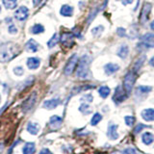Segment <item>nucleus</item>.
<instances>
[{
	"label": "nucleus",
	"mask_w": 154,
	"mask_h": 154,
	"mask_svg": "<svg viewBox=\"0 0 154 154\" xmlns=\"http://www.w3.org/2000/svg\"><path fill=\"white\" fill-rule=\"evenodd\" d=\"M128 51H129L128 46L126 45H123L120 46V48L119 49L118 55H119V57L122 58V59H125V58H126V56L128 55Z\"/></svg>",
	"instance_id": "5701e85b"
},
{
	"label": "nucleus",
	"mask_w": 154,
	"mask_h": 154,
	"mask_svg": "<svg viewBox=\"0 0 154 154\" xmlns=\"http://www.w3.org/2000/svg\"><path fill=\"white\" fill-rule=\"evenodd\" d=\"M43 31H45V28H43V26L41 25V24H36V25H34L32 28L33 34H41Z\"/></svg>",
	"instance_id": "7c9ffc66"
},
{
	"label": "nucleus",
	"mask_w": 154,
	"mask_h": 154,
	"mask_svg": "<svg viewBox=\"0 0 154 154\" xmlns=\"http://www.w3.org/2000/svg\"><path fill=\"white\" fill-rule=\"evenodd\" d=\"M40 154H52L51 151L49 150V149H47V148H43L42 150L40 152Z\"/></svg>",
	"instance_id": "58836bf2"
},
{
	"label": "nucleus",
	"mask_w": 154,
	"mask_h": 154,
	"mask_svg": "<svg viewBox=\"0 0 154 154\" xmlns=\"http://www.w3.org/2000/svg\"><path fill=\"white\" fill-rule=\"evenodd\" d=\"M91 63V59L88 55H84L81 58L79 65L77 66L76 75L81 79H85L89 76V66Z\"/></svg>",
	"instance_id": "f03ea898"
},
{
	"label": "nucleus",
	"mask_w": 154,
	"mask_h": 154,
	"mask_svg": "<svg viewBox=\"0 0 154 154\" xmlns=\"http://www.w3.org/2000/svg\"><path fill=\"white\" fill-rule=\"evenodd\" d=\"M18 47L12 42L0 43V62L5 63L18 54Z\"/></svg>",
	"instance_id": "f257e3e1"
},
{
	"label": "nucleus",
	"mask_w": 154,
	"mask_h": 154,
	"mask_svg": "<svg viewBox=\"0 0 154 154\" xmlns=\"http://www.w3.org/2000/svg\"><path fill=\"white\" fill-rule=\"evenodd\" d=\"M17 32V29L16 28V26L14 25V24L11 22V25L9 26V33H11V34H16Z\"/></svg>",
	"instance_id": "e433bc0d"
},
{
	"label": "nucleus",
	"mask_w": 154,
	"mask_h": 154,
	"mask_svg": "<svg viewBox=\"0 0 154 154\" xmlns=\"http://www.w3.org/2000/svg\"><path fill=\"white\" fill-rule=\"evenodd\" d=\"M0 102H1V95H0Z\"/></svg>",
	"instance_id": "49530a36"
},
{
	"label": "nucleus",
	"mask_w": 154,
	"mask_h": 154,
	"mask_svg": "<svg viewBox=\"0 0 154 154\" xmlns=\"http://www.w3.org/2000/svg\"><path fill=\"white\" fill-rule=\"evenodd\" d=\"M117 32H118V35H119V37H124V36H125V33H126V32H125V29L122 28V27L119 28Z\"/></svg>",
	"instance_id": "4c0bfd02"
},
{
	"label": "nucleus",
	"mask_w": 154,
	"mask_h": 154,
	"mask_svg": "<svg viewBox=\"0 0 154 154\" xmlns=\"http://www.w3.org/2000/svg\"><path fill=\"white\" fill-rule=\"evenodd\" d=\"M14 72L17 75H22L23 74V69L21 66H17V67H16V69H14Z\"/></svg>",
	"instance_id": "c9c22d12"
},
{
	"label": "nucleus",
	"mask_w": 154,
	"mask_h": 154,
	"mask_svg": "<svg viewBox=\"0 0 154 154\" xmlns=\"http://www.w3.org/2000/svg\"><path fill=\"white\" fill-rule=\"evenodd\" d=\"M61 14L64 17H70L72 16V13H73V8L69 5H64L62 8H61V11H60Z\"/></svg>",
	"instance_id": "aec40b11"
},
{
	"label": "nucleus",
	"mask_w": 154,
	"mask_h": 154,
	"mask_svg": "<svg viewBox=\"0 0 154 154\" xmlns=\"http://www.w3.org/2000/svg\"><path fill=\"white\" fill-rule=\"evenodd\" d=\"M107 137L112 140V141H116L118 140L119 135L118 133V125L115 123H110L108 126V130H107Z\"/></svg>",
	"instance_id": "1a4fd4ad"
},
{
	"label": "nucleus",
	"mask_w": 154,
	"mask_h": 154,
	"mask_svg": "<svg viewBox=\"0 0 154 154\" xmlns=\"http://www.w3.org/2000/svg\"><path fill=\"white\" fill-rule=\"evenodd\" d=\"M101 119H102V116H101V114L95 113L91 119V125H93V126H95V125H97L101 122Z\"/></svg>",
	"instance_id": "a878e982"
},
{
	"label": "nucleus",
	"mask_w": 154,
	"mask_h": 154,
	"mask_svg": "<svg viewBox=\"0 0 154 154\" xmlns=\"http://www.w3.org/2000/svg\"><path fill=\"white\" fill-rule=\"evenodd\" d=\"M150 28H151L152 30L154 31V20H153V21L151 22V24H150Z\"/></svg>",
	"instance_id": "a18cd8bd"
},
{
	"label": "nucleus",
	"mask_w": 154,
	"mask_h": 154,
	"mask_svg": "<svg viewBox=\"0 0 154 154\" xmlns=\"http://www.w3.org/2000/svg\"><path fill=\"white\" fill-rule=\"evenodd\" d=\"M103 30H104L103 26L100 25V26H97V27L94 28L93 30H91V33H93L94 36H100V34L103 32Z\"/></svg>",
	"instance_id": "473e14b6"
},
{
	"label": "nucleus",
	"mask_w": 154,
	"mask_h": 154,
	"mask_svg": "<svg viewBox=\"0 0 154 154\" xmlns=\"http://www.w3.org/2000/svg\"><path fill=\"white\" fill-rule=\"evenodd\" d=\"M79 111L84 115H89L91 113V108L90 107V105L86 104V103H83L80 107H79Z\"/></svg>",
	"instance_id": "bb28decb"
},
{
	"label": "nucleus",
	"mask_w": 154,
	"mask_h": 154,
	"mask_svg": "<svg viewBox=\"0 0 154 154\" xmlns=\"http://www.w3.org/2000/svg\"><path fill=\"white\" fill-rule=\"evenodd\" d=\"M124 120H125V124H126L127 126H133V124L136 122V119H135L133 116H126V117L124 118Z\"/></svg>",
	"instance_id": "c756f323"
},
{
	"label": "nucleus",
	"mask_w": 154,
	"mask_h": 154,
	"mask_svg": "<svg viewBox=\"0 0 154 154\" xmlns=\"http://www.w3.org/2000/svg\"><path fill=\"white\" fill-rule=\"evenodd\" d=\"M122 2L123 5H128V4H131L133 2V0H122Z\"/></svg>",
	"instance_id": "ea45409f"
},
{
	"label": "nucleus",
	"mask_w": 154,
	"mask_h": 154,
	"mask_svg": "<svg viewBox=\"0 0 154 154\" xmlns=\"http://www.w3.org/2000/svg\"><path fill=\"white\" fill-rule=\"evenodd\" d=\"M25 48L28 52H37L38 50V43L34 40H29L25 45Z\"/></svg>",
	"instance_id": "412c9836"
},
{
	"label": "nucleus",
	"mask_w": 154,
	"mask_h": 154,
	"mask_svg": "<svg viewBox=\"0 0 154 154\" xmlns=\"http://www.w3.org/2000/svg\"><path fill=\"white\" fill-rule=\"evenodd\" d=\"M149 64H150L151 66H154V56L150 59V61H149Z\"/></svg>",
	"instance_id": "79ce46f5"
},
{
	"label": "nucleus",
	"mask_w": 154,
	"mask_h": 154,
	"mask_svg": "<svg viewBox=\"0 0 154 154\" xmlns=\"http://www.w3.org/2000/svg\"><path fill=\"white\" fill-rule=\"evenodd\" d=\"M151 9H152V5L151 4L146 3L143 5V9H142V12H141V14H140V22L146 23L147 21L149 14H150V12H151Z\"/></svg>",
	"instance_id": "6e6552de"
},
{
	"label": "nucleus",
	"mask_w": 154,
	"mask_h": 154,
	"mask_svg": "<svg viewBox=\"0 0 154 154\" xmlns=\"http://www.w3.org/2000/svg\"><path fill=\"white\" fill-rule=\"evenodd\" d=\"M36 100H37V94L34 91L33 94H30V96L24 101V102L22 103V111L24 113H27L29 112L32 108H33V106L35 105L36 103Z\"/></svg>",
	"instance_id": "0eeeda50"
},
{
	"label": "nucleus",
	"mask_w": 154,
	"mask_h": 154,
	"mask_svg": "<svg viewBox=\"0 0 154 154\" xmlns=\"http://www.w3.org/2000/svg\"><path fill=\"white\" fill-rule=\"evenodd\" d=\"M142 142L146 144V146H149L154 142V136L150 132H144L142 136Z\"/></svg>",
	"instance_id": "dca6fc26"
},
{
	"label": "nucleus",
	"mask_w": 154,
	"mask_h": 154,
	"mask_svg": "<svg viewBox=\"0 0 154 154\" xmlns=\"http://www.w3.org/2000/svg\"><path fill=\"white\" fill-rule=\"evenodd\" d=\"M93 95L91 94H86V95H84L83 97L81 98V100L82 101H88V102H91V101H93Z\"/></svg>",
	"instance_id": "f704fd0d"
},
{
	"label": "nucleus",
	"mask_w": 154,
	"mask_h": 154,
	"mask_svg": "<svg viewBox=\"0 0 154 154\" xmlns=\"http://www.w3.org/2000/svg\"><path fill=\"white\" fill-rule=\"evenodd\" d=\"M144 61H146V55H142L141 57L138 58V60L136 61V63H135V66H134L135 71H138L140 69H141L143 65Z\"/></svg>",
	"instance_id": "b1692460"
},
{
	"label": "nucleus",
	"mask_w": 154,
	"mask_h": 154,
	"mask_svg": "<svg viewBox=\"0 0 154 154\" xmlns=\"http://www.w3.org/2000/svg\"><path fill=\"white\" fill-rule=\"evenodd\" d=\"M27 131L31 135H37L40 131V124L36 122H29L27 125Z\"/></svg>",
	"instance_id": "a211bd4d"
},
{
	"label": "nucleus",
	"mask_w": 154,
	"mask_h": 154,
	"mask_svg": "<svg viewBox=\"0 0 154 154\" xmlns=\"http://www.w3.org/2000/svg\"><path fill=\"white\" fill-rule=\"evenodd\" d=\"M141 116L146 122H154V109H144L142 111Z\"/></svg>",
	"instance_id": "ddd939ff"
},
{
	"label": "nucleus",
	"mask_w": 154,
	"mask_h": 154,
	"mask_svg": "<svg viewBox=\"0 0 154 154\" xmlns=\"http://www.w3.org/2000/svg\"><path fill=\"white\" fill-rule=\"evenodd\" d=\"M62 123H63V119L59 116H52L49 119V126L53 130L59 129L61 127Z\"/></svg>",
	"instance_id": "9b49d317"
},
{
	"label": "nucleus",
	"mask_w": 154,
	"mask_h": 154,
	"mask_svg": "<svg viewBox=\"0 0 154 154\" xmlns=\"http://www.w3.org/2000/svg\"><path fill=\"white\" fill-rule=\"evenodd\" d=\"M28 14H29L28 8L25 6H21V7H19L16 12H14V17H16L19 21H23L24 19L27 18Z\"/></svg>",
	"instance_id": "9d476101"
},
{
	"label": "nucleus",
	"mask_w": 154,
	"mask_h": 154,
	"mask_svg": "<svg viewBox=\"0 0 154 154\" xmlns=\"http://www.w3.org/2000/svg\"><path fill=\"white\" fill-rule=\"evenodd\" d=\"M17 0H3V4L6 9H14L17 7Z\"/></svg>",
	"instance_id": "393cba45"
},
{
	"label": "nucleus",
	"mask_w": 154,
	"mask_h": 154,
	"mask_svg": "<svg viewBox=\"0 0 154 154\" xmlns=\"http://www.w3.org/2000/svg\"><path fill=\"white\" fill-rule=\"evenodd\" d=\"M152 90L151 87H148V86H140L138 87V91L141 94H147L149 93Z\"/></svg>",
	"instance_id": "2f4dec72"
},
{
	"label": "nucleus",
	"mask_w": 154,
	"mask_h": 154,
	"mask_svg": "<svg viewBox=\"0 0 154 154\" xmlns=\"http://www.w3.org/2000/svg\"><path fill=\"white\" fill-rule=\"evenodd\" d=\"M40 59L36 57H33V58H29L28 61H27V66L29 67L30 69H36L40 66Z\"/></svg>",
	"instance_id": "f3484780"
},
{
	"label": "nucleus",
	"mask_w": 154,
	"mask_h": 154,
	"mask_svg": "<svg viewBox=\"0 0 154 154\" xmlns=\"http://www.w3.org/2000/svg\"><path fill=\"white\" fill-rule=\"evenodd\" d=\"M143 45L146 47H154V34L147 33L143 37H142Z\"/></svg>",
	"instance_id": "f8f14e48"
},
{
	"label": "nucleus",
	"mask_w": 154,
	"mask_h": 154,
	"mask_svg": "<svg viewBox=\"0 0 154 154\" xmlns=\"http://www.w3.org/2000/svg\"><path fill=\"white\" fill-rule=\"evenodd\" d=\"M149 126L148 125H146V124H143V123H138L137 125H136V127L134 128V134H139L141 131H143V130L144 129V128H148Z\"/></svg>",
	"instance_id": "c85d7f7f"
},
{
	"label": "nucleus",
	"mask_w": 154,
	"mask_h": 154,
	"mask_svg": "<svg viewBox=\"0 0 154 154\" xmlns=\"http://www.w3.org/2000/svg\"><path fill=\"white\" fill-rule=\"evenodd\" d=\"M136 81V74L134 71H128L123 79V89L129 94L133 90V87Z\"/></svg>",
	"instance_id": "7ed1b4c3"
},
{
	"label": "nucleus",
	"mask_w": 154,
	"mask_h": 154,
	"mask_svg": "<svg viewBox=\"0 0 154 154\" xmlns=\"http://www.w3.org/2000/svg\"><path fill=\"white\" fill-rule=\"evenodd\" d=\"M22 151L23 154H34L36 151V144L34 143H26Z\"/></svg>",
	"instance_id": "6ab92c4d"
},
{
	"label": "nucleus",
	"mask_w": 154,
	"mask_h": 154,
	"mask_svg": "<svg viewBox=\"0 0 154 154\" xmlns=\"http://www.w3.org/2000/svg\"><path fill=\"white\" fill-rule=\"evenodd\" d=\"M119 69V66L117 65V64H112V63H110V64H107L104 67V70H105V73L107 75H111L115 73V72H117L118 70Z\"/></svg>",
	"instance_id": "2eb2a0df"
},
{
	"label": "nucleus",
	"mask_w": 154,
	"mask_h": 154,
	"mask_svg": "<svg viewBox=\"0 0 154 154\" xmlns=\"http://www.w3.org/2000/svg\"><path fill=\"white\" fill-rule=\"evenodd\" d=\"M127 95L128 94L124 91V89H122V87L119 86L117 87V89L115 91V94L113 95V100L116 104H119L123 102V101L127 98Z\"/></svg>",
	"instance_id": "20e7f679"
},
{
	"label": "nucleus",
	"mask_w": 154,
	"mask_h": 154,
	"mask_svg": "<svg viewBox=\"0 0 154 154\" xmlns=\"http://www.w3.org/2000/svg\"><path fill=\"white\" fill-rule=\"evenodd\" d=\"M6 108H7V104L4 106V107H3V109H1V110H0V114H2V113L4 112V110L6 109Z\"/></svg>",
	"instance_id": "c03bdc74"
},
{
	"label": "nucleus",
	"mask_w": 154,
	"mask_h": 154,
	"mask_svg": "<svg viewBox=\"0 0 154 154\" xmlns=\"http://www.w3.org/2000/svg\"><path fill=\"white\" fill-rule=\"evenodd\" d=\"M122 154H139V152L133 147H126L122 151Z\"/></svg>",
	"instance_id": "72a5a7b5"
},
{
	"label": "nucleus",
	"mask_w": 154,
	"mask_h": 154,
	"mask_svg": "<svg viewBox=\"0 0 154 154\" xmlns=\"http://www.w3.org/2000/svg\"><path fill=\"white\" fill-rule=\"evenodd\" d=\"M58 42H59V36H58L57 34H54L53 37L50 38V41L47 42V45L49 48H52L53 46H55L57 45Z\"/></svg>",
	"instance_id": "cd10ccee"
},
{
	"label": "nucleus",
	"mask_w": 154,
	"mask_h": 154,
	"mask_svg": "<svg viewBox=\"0 0 154 154\" xmlns=\"http://www.w3.org/2000/svg\"><path fill=\"white\" fill-rule=\"evenodd\" d=\"M111 93V90L109 87L107 86H102V87H100L99 90H98V94L99 95L101 96L102 98H106V97H108L109 94Z\"/></svg>",
	"instance_id": "4be33fe9"
},
{
	"label": "nucleus",
	"mask_w": 154,
	"mask_h": 154,
	"mask_svg": "<svg viewBox=\"0 0 154 154\" xmlns=\"http://www.w3.org/2000/svg\"><path fill=\"white\" fill-rule=\"evenodd\" d=\"M60 103H61V100L59 98H53V99H49V100L45 101V103H43V107H45V109H48V110H52V109H55Z\"/></svg>",
	"instance_id": "4468645a"
},
{
	"label": "nucleus",
	"mask_w": 154,
	"mask_h": 154,
	"mask_svg": "<svg viewBox=\"0 0 154 154\" xmlns=\"http://www.w3.org/2000/svg\"><path fill=\"white\" fill-rule=\"evenodd\" d=\"M77 63H78V56H77L76 54L72 55L70 58L69 62L66 63V65L65 66V69H64V72L66 75H71L72 72H73L74 69L76 67V65Z\"/></svg>",
	"instance_id": "39448f33"
},
{
	"label": "nucleus",
	"mask_w": 154,
	"mask_h": 154,
	"mask_svg": "<svg viewBox=\"0 0 154 154\" xmlns=\"http://www.w3.org/2000/svg\"><path fill=\"white\" fill-rule=\"evenodd\" d=\"M3 149H4V143H0V153L3 151Z\"/></svg>",
	"instance_id": "37998d69"
},
{
	"label": "nucleus",
	"mask_w": 154,
	"mask_h": 154,
	"mask_svg": "<svg viewBox=\"0 0 154 154\" xmlns=\"http://www.w3.org/2000/svg\"><path fill=\"white\" fill-rule=\"evenodd\" d=\"M41 1L42 0H33V4L35 5V6H38V5L41 3Z\"/></svg>",
	"instance_id": "a19ab883"
},
{
	"label": "nucleus",
	"mask_w": 154,
	"mask_h": 154,
	"mask_svg": "<svg viewBox=\"0 0 154 154\" xmlns=\"http://www.w3.org/2000/svg\"><path fill=\"white\" fill-rule=\"evenodd\" d=\"M61 42L62 45L66 48L73 46L74 45V35L69 32H65L61 36Z\"/></svg>",
	"instance_id": "423d86ee"
}]
</instances>
